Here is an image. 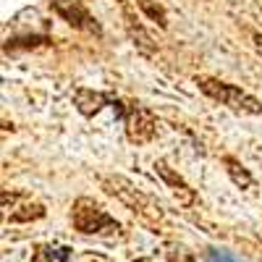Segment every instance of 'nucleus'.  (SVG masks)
Returning a JSON list of instances; mask_svg holds the SVG:
<instances>
[{"label":"nucleus","instance_id":"nucleus-3","mask_svg":"<svg viewBox=\"0 0 262 262\" xmlns=\"http://www.w3.org/2000/svg\"><path fill=\"white\" fill-rule=\"evenodd\" d=\"M194 84L200 86V92L217 105H226L228 111L242 113V116H259L262 113V102L249 95L247 90L236 86L226 79H215V76H194Z\"/></svg>","mask_w":262,"mask_h":262},{"label":"nucleus","instance_id":"nucleus-8","mask_svg":"<svg viewBox=\"0 0 262 262\" xmlns=\"http://www.w3.org/2000/svg\"><path fill=\"white\" fill-rule=\"evenodd\" d=\"M113 92H100V90H86V86H76L74 90V105L76 111L84 116V118H92L97 116L105 105L113 102Z\"/></svg>","mask_w":262,"mask_h":262},{"label":"nucleus","instance_id":"nucleus-10","mask_svg":"<svg viewBox=\"0 0 262 262\" xmlns=\"http://www.w3.org/2000/svg\"><path fill=\"white\" fill-rule=\"evenodd\" d=\"M137 8H139L149 21H155L160 29H168V13H165V8L158 3V0H137Z\"/></svg>","mask_w":262,"mask_h":262},{"label":"nucleus","instance_id":"nucleus-7","mask_svg":"<svg viewBox=\"0 0 262 262\" xmlns=\"http://www.w3.org/2000/svg\"><path fill=\"white\" fill-rule=\"evenodd\" d=\"M152 168H155V173L163 179V184L170 189V194L176 196V202L181 207H194L196 205V191L186 184V179L181 176L179 170H173L165 160H155V165H152Z\"/></svg>","mask_w":262,"mask_h":262},{"label":"nucleus","instance_id":"nucleus-13","mask_svg":"<svg viewBox=\"0 0 262 262\" xmlns=\"http://www.w3.org/2000/svg\"><path fill=\"white\" fill-rule=\"evenodd\" d=\"M168 262H196V257H194L189 249L176 247V249H170V252H168Z\"/></svg>","mask_w":262,"mask_h":262},{"label":"nucleus","instance_id":"nucleus-2","mask_svg":"<svg viewBox=\"0 0 262 262\" xmlns=\"http://www.w3.org/2000/svg\"><path fill=\"white\" fill-rule=\"evenodd\" d=\"M111 107L118 113V118L123 121L126 128V139L137 147L149 144L152 139L158 137V116L149 111L147 105H142L139 100H123V97H113Z\"/></svg>","mask_w":262,"mask_h":262},{"label":"nucleus","instance_id":"nucleus-1","mask_svg":"<svg viewBox=\"0 0 262 262\" xmlns=\"http://www.w3.org/2000/svg\"><path fill=\"white\" fill-rule=\"evenodd\" d=\"M100 189L107 196H113L116 202H121L152 233L163 231V226H165V210H163V205L155 200V196H149L147 191L137 189L134 181H128L126 176H121V173H105V176H100Z\"/></svg>","mask_w":262,"mask_h":262},{"label":"nucleus","instance_id":"nucleus-5","mask_svg":"<svg viewBox=\"0 0 262 262\" xmlns=\"http://www.w3.org/2000/svg\"><path fill=\"white\" fill-rule=\"evenodd\" d=\"M53 13L66 21L69 27L84 32V34H92V37H102V27H100V21L90 13V8H86L81 0H48Z\"/></svg>","mask_w":262,"mask_h":262},{"label":"nucleus","instance_id":"nucleus-11","mask_svg":"<svg viewBox=\"0 0 262 262\" xmlns=\"http://www.w3.org/2000/svg\"><path fill=\"white\" fill-rule=\"evenodd\" d=\"M16 210H21V212H11L8 215L11 223H29V221H39V217H45V207H42L39 202H27V205H21Z\"/></svg>","mask_w":262,"mask_h":262},{"label":"nucleus","instance_id":"nucleus-14","mask_svg":"<svg viewBox=\"0 0 262 262\" xmlns=\"http://www.w3.org/2000/svg\"><path fill=\"white\" fill-rule=\"evenodd\" d=\"M249 42H252L254 53L262 58V32H257V29H249Z\"/></svg>","mask_w":262,"mask_h":262},{"label":"nucleus","instance_id":"nucleus-4","mask_svg":"<svg viewBox=\"0 0 262 262\" xmlns=\"http://www.w3.org/2000/svg\"><path fill=\"white\" fill-rule=\"evenodd\" d=\"M71 226L86 236H113L121 231V223L92 196H79L71 205Z\"/></svg>","mask_w":262,"mask_h":262},{"label":"nucleus","instance_id":"nucleus-6","mask_svg":"<svg viewBox=\"0 0 262 262\" xmlns=\"http://www.w3.org/2000/svg\"><path fill=\"white\" fill-rule=\"evenodd\" d=\"M118 6H121V18H123V29H126L128 39L134 42V48H137L142 55L152 58L158 50H155V42H152V34L144 29V24H142V18H139L137 8L131 6L128 0H118Z\"/></svg>","mask_w":262,"mask_h":262},{"label":"nucleus","instance_id":"nucleus-9","mask_svg":"<svg viewBox=\"0 0 262 262\" xmlns=\"http://www.w3.org/2000/svg\"><path fill=\"white\" fill-rule=\"evenodd\" d=\"M221 163H223V168H226V173H228V179H231L238 189H252V186H254V179H252L249 168H247L242 160H238V158H233V155H223Z\"/></svg>","mask_w":262,"mask_h":262},{"label":"nucleus","instance_id":"nucleus-12","mask_svg":"<svg viewBox=\"0 0 262 262\" xmlns=\"http://www.w3.org/2000/svg\"><path fill=\"white\" fill-rule=\"evenodd\" d=\"M207 262H244V259L226 249H207Z\"/></svg>","mask_w":262,"mask_h":262}]
</instances>
